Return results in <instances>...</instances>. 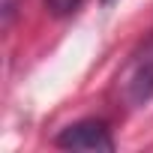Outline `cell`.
I'll use <instances>...</instances> for the list:
<instances>
[{
	"mask_svg": "<svg viewBox=\"0 0 153 153\" xmlns=\"http://www.w3.org/2000/svg\"><path fill=\"white\" fill-rule=\"evenodd\" d=\"M117 90L129 108H141L153 99V33L129 54L123 72L117 75Z\"/></svg>",
	"mask_w": 153,
	"mask_h": 153,
	"instance_id": "1",
	"label": "cell"
},
{
	"mask_svg": "<svg viewBox=\"0 0 153 153\" xmlns=\"http://www.w3.org/2000/svg\"><path fill=\"white\" fill-rule=\"evenodd\" d=\"M54 144L63 147V150H87V153H111L114 150V138H111V132L102 120L72 123L54 138Z\"/></svg>",
	"mask_w": 153,
	"mask_h": 153,
	"instance_id": "2",
	"label": "cell"
},
{
	"mask_svg": "<svg viewBox=\"0 0 153 153\" xmlns=\"http://www.w3.org/2000/svg\"><path fill=\"white\" fill-rule=\"evenodd\" d=\"M42 3H45V9L54 18H69V15L78 12V6L84 3V0H42Z\"/></svg>",
	"mask_w": 153,
	"mask_h": 153,
	"instance_id": "3",
	"label": "cell"
},
{
	"mask_svg": "<svg viewBox=\"0 0 153 153\" xmlns=\"http://www.w3.org/2000/svg\"><path fill=\"white\" fill-rule=\"evenodd\" d=\"M111 3H114V0H102V6H111Z\"/></svg>",
	"mask_w": 153,
	"mask_h": 153,
	"instance_id": "4",
	"label": "cell"
}]
</instances>
